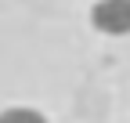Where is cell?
<instances>
[{
    "label": "cell",
    "instance_id": "7a4b0ae2",
    "mask_svg": "<svg viewBox=\"0 0 130 123\" xmlns=\"http://www.w3.org/2000/svg\"><path fill=\"white\" fill-rule=\"evenodd\" d=\"M0 123H47V119L29 105H11V109H0Z\"/></svg>",
    "mask_w": 130,
    "mask_h": 123
},
{
    "label": "cell",
    "instance_id": "6da1fadb",
    "mask_svg": "<svg viewBox=\"0 0 130 123\" xmlns=\"http://www.w3.org/2000/svg\"><path fill=\"white\" fill-rule=\"evenodd\" d=\"M90 25L105 36H130V0H98L90 7Z\"/></svg>",
    "mask_w": 130,
    "mask_h": 123
}]
</instances>
